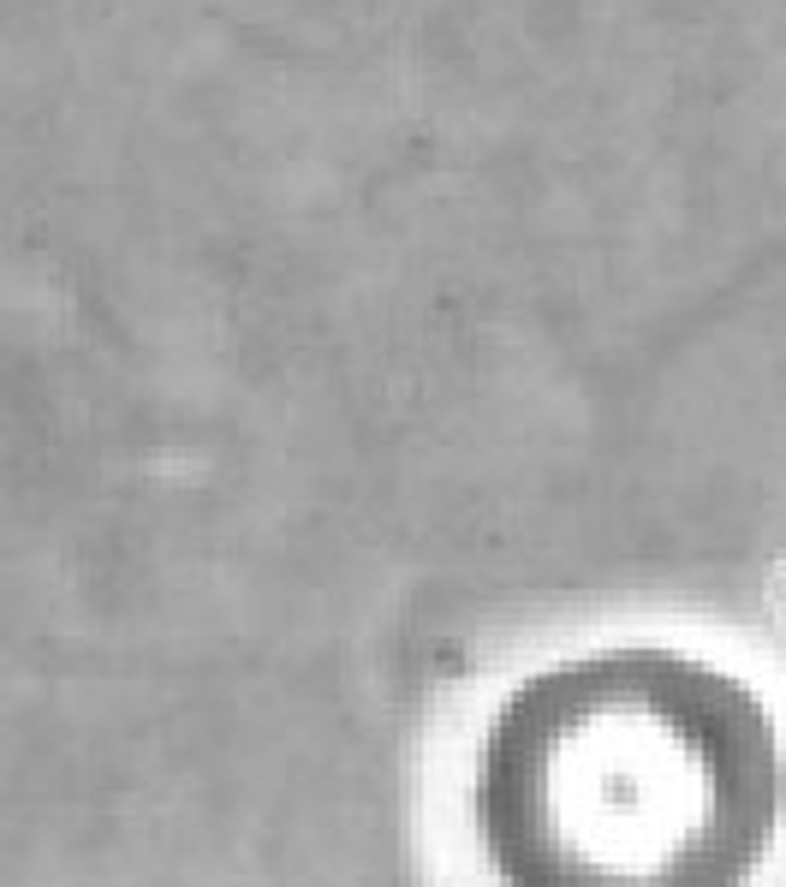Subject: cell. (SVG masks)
I'll return each instance as SVG.
<instances>
[{"label": "cell", "mask_w": 786, "mask_h": 887, "mask_svg": "<svg viewBox=\"0 0 786 887\" xmlns=\"http://www.w3.org/2000/svg\"><path fill=\"white\" fill-rule=\"evenodd\" d=\"M465 828L494 887H757L786 834V727L697 650L561 655L477 727Z\"/></svg>", "instance_id": "1"}]
</instances>
